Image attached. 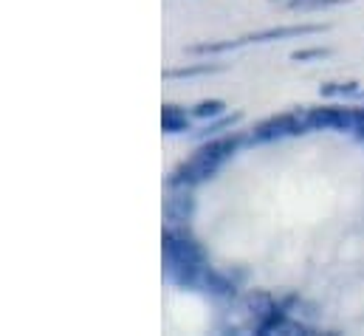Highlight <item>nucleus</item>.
I'll return each mask as SVG.
<instances>
[{"instance_id":"nucleus-5","label":"nucleus","mask_w":364,"mask_h":336,"mask_svg":"<svg viewBox=\"0 0 364 336\" xmlns=\"http://www.w3.org/2000/svg\"><path fill=\"white\" fill-rule=\"evenodd\" d=\"M311 133L314 130H333V133H353L356 127V105H319L305 107Z\"/></svg>"},{"instance_id":"nucleus-11","label":"nucleus","mask_w":364,"mask_h":336,"mask_svg":"<svg viewBox=\"0 0 364 336\" xmlns=\"http://www.w3.org/2000/svg\"><path fill=\"white\" fill-rule=\"evenodd\" d=\"M226 113V102L223 99H200L195 107H192V116L200 119V122H212L218 116Z\"/></svg>"},{"instance_id":"nucleus-10","label":"nucleus","mask_w":364,"mask_h":336,"mask_svg":"<svg viewBox=\"0 0 364 336\" xmlns=\"http://www.w3.org/2000/svg\"><path fill=\"white\" fill-rule=\"evenodd\" d=\"M223 65L220 63H189L181 68H167L164 80H192V77H209V74H220Z\"/></svg>"},{"instance_id":"nucleus-17","label":"nucleus","mask_w":364,"mask_h":336,"mask_svg":"<svg viewBox=\"0 0 364 336\" xmlns=\"http://www.w3.org/2000/svg\"><path fill=\"white\" fill-rule=\"evenodd\" d=\"M272 3H282V0H272Z\"/></svg>"},{"instance_id":"nucleus-7","label":"nucleus","mask_w":364,"mask_h":336,"mask_svg":"<svg viewBox=\"0 0 364 336\" xmlns=\"http://www.w3.org/2000/svg\"><path fill=\"white\" fill-rule=\"evenodd\" d=\"M200 291L212 294V297H235L237 294V280L232 277V271H218L212 266H206L203 280H200Z\"/></svg>"},{"instance_id":"nucleus-16","label":"nucleus","mask_w":364,"mask_h":336,"mask_svg":"<svg viewBox=\"0 0 364 336\" xmlns=\"http://www.w3.org/2000/svg\"><path fill=\"white\" fill-rule=\"evenodd\" d=\"M359 96H362V99H364V88H362V93H359Z\"/></svg>"},{"instance_id":"nucleus-12","label":"nucleus","mask_w":364,"mask_h":336,"mask_svg":"<svg viewBox=\"0 0 364 336\" xmlns=\"http://www.w3.org/2000/svg\"><path fill=\"white\" fill-rule=\"evenodd\" d=\"M345 3H350V0H282L279 6H285L291 11H319V9H336Z\"/></svg>"},{"instance_id":"nucleus-14","label":"nucleus","mask_w":364,"mask_h":336,"mask_svg":"<svg viewBox=\"0 0 364 336\" xmlns=\"http://www.w3.org/2000/svg\"><path fill=\"white\" fill-rule=\"evenodd\" d=\"M328 57H331V48H325V46L299 48V51H294V54H291V60H294V63H314V60H328Z\"/></svg>"},{"instance_id":"nucleus-3","label":"nucleus","mask_w":364,"mask_h":336,"mask_svg":"<svg viewBox=\"0 0 364 336\" xmlns=\"http://www.w3.org/2000/svg\"><path fill=\"white\" fill-rule=\"evenodd\" d=\"M328 31V23H296V26H272V28H263V31H252V34H243L237 40H220V43H195L189 46L186 51L189 54H226V51H235V48H243V46H263V43H279V40H291V37H314V34H325Z\"/></svg>"},{"instance_id":"nucleus-4","label":"nucleus","mask_w":364,"mask_h":336,"mask_svg":"<svg viewBox=\"0 0 364 336\" xmlns=\"http://www.w3.org/2000/svg\"><path fill=\"white\" fill-rule=\"evenodd\" d=\"M311 133L305 107L296 110H285V113H274L269 119L257 122L246 139V145H272V142H282V139H296Z\"/></svg>"},{"instance_id":"nucleus-9","label":"nucleus","mask_w":364,"mask_h":336,"mask_svg":"<svg viewBox=\"0 0 364 336\" xmlns=\"http://www.w3.org/2000/svg\"><path fill=\"white\" fill-rule=\"evenodd\" d=\"M243 122V113L240 110H226L223 116H218V119H212V122H206L200 130H195L192 136L198 139V142H206V139H215V136H223V133H229V130H235L237 125Z\"/></svg>"},{"instance_id":"nucleus-15","label":"nucleus","mask_w":364,"mask_h":336,"mask_svg":"<svg viewBox=\"0 0 364 336\" xmlns=\"http://www.w3.org/2000/svg\"><path fill=\"white\" fill-rule=\"evenodd\" d=\"M353 136L364 142V105H356V127H353Z\"/></svg>"},{"instance_id":"nucleus-13","label":"nucleus","mask_w":364,"mask_h":336,"mask_svg":"<svg viewBox=\"0 0 364 336\" xmlns=\"http://www.w3.org/2000/svg\"><path fill=\"white\" fill-rule=\"evenodd\" d=\"M319 93L325 99H348V96H359L362 85L359 83H325L319 88Z\"/></svg>"},{"instance_id":"nucleus-1","label":"nucleus","mask_w":364,"mask_h":336,"mask_svg":"<svg viewBox=\"0 0 364 336\" xmlns=\"http://www.w3.org/2000/svg\"><path fill=\"white\" fill-rule=\"evenodd\" d=\"M246 139L249 136H243L240 130H229L223 136L200 142L198 150L170 172L167 187H192L195 189V187L206 184L237 156V150L246 145Z\"/></svg>"},{"instance_id":"nucleus-2","label":"nucleus","mask_w":364,"mask_h":336,"mask_svg":"<svg viewBox=\"0 0 364 336\" xmlns=\"http://www.w3.org/2000/svg\"><path fill=\"white\" fill-rule=\"evenodd\" d=\"M161 254H164V277L183 291L200 288L203 271L209 266L203 246L189 235L186 226H167L161 235Z\"/></svg>"},{"instance_id":"nucleus-6","label":"nucleus","mask_w":364,"mask_h":336,"mask_svg":"<svg viewBox=\"0 0 364 336\" xmlns=\"http://www.w3.org/2000/svg\"><path fill=\"white\" fill-rule=\"evenodd\" d=\"M164 198V221L167 226H189L198 212V201L192 195V187H167Z\"/></svg>"},{"instance_id":"nucleus-8","label":"nucleus","mask_w":364,"mask_h":336,"mask_svg":"<svg viewBox=\"0 0 364 336\" xmlns=\"http://www.w3.org/2000/svg\"><path fill=\"white\" fill-rule=\"evenodd\" d=\"M192 110H186L181 105H173L167 102L161 107V130L170 133V136H178V133H189L192 130Z\"/></svg>"}]
</instances>
